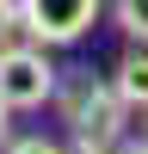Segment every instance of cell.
I'll list each match as a JSON object with an SVG mask.
<instances>
[{
    "label": "cell",
    "mask_w": 148,
    "mask_h": 154,
    "mask_svg": "<svg viewBox=\"0 0 148 154\" xmlns=\"http://www.w3.org/2000/svg\"><path fill=\"white\" fill-rule=\"evenodd\" d=\"M123 99L111 80H93V74H80L74 86H62V123L74 130V142L93 148V154H111L123 136Z\"/></svg>",
    "instance_id": "cell-1"
},
{
    "label": "cell",
    "mask_w": 148,
    "mask_h": 154,
    "mask_svg": "<svg viewBox=\"0 0 148 154\" xmlns=\"http://www.w3.org/2000/svg\"><path fill=\"white\" fill-rule=\"evenodd\" d=\"M56 99V62L43 43H6L0 49V105L6 111H37Z\"/></svg>",
    "instance_id": "cell-2"
},
{
    "label": "cell",
    "mask_w": 148,
    "mask_h": 154,
    "mask_svg": "<svg viewBox=\"0 0 148 154\" xmlns=\"http://www.w3.org/2000/svg\"><path fill=\"white\" fill-rule=\"evenodd\" d=\"M105 0H19V25L31 43L43 49H62V43H80L86 31L99 25Z\"/></svg>",
    "instance_id": "cell-3"
},
{
    "label": "cell",
    "mask_w": 148,
    "mask_h": 154,
    "mask_svg": "<svg viewBox=\"0 0 148 154\" xmlns=\"http://www.w3.org/2000/svg\"><path fill=\"white\" fill-rule=\"evenodd\" d=\"M111 86H117V99H123L130 111L148 117V56H142V49H130V56L111 68Z\"/></svg>",
    "instance_id": "cell-4"
},
{
    "label": "cell",
    "mask_w": 148,
    "mask_h": 154,
    "mask_svg": "<svg viewBox=\"0 0 148 154\" xmlns=\"http://www.w3.org/2000/svg\"><path fill=\"white\" fill-rule=\"evenodd\" d=\"M111 19L130 43H148V0H111Z\"/></svg>",
    "instance_id": "cell-5"
},
{
    "label": "cell",
    "mask_w": 148,
    "mask_h": 154,
    "mask_svg": "<svg viewBox=\"0 0 148 154\" xmlns=\"http://www.w3.org/2000/svg\"><path fill=\"white\" fill-rule=\"evenodd\" d=\"M0 154H62L56 142H43V136H19V142H6Z\"/></svg>",
    "instance_id": "cell-6"
},
{
    "label": "cell",
    "mask_w": 148,
    "mask_h": 154,
    "mask_svg": "<svg viewBox=\"0 0 148 154\" xmlns=\"http://www.w3.org/2000/svg\"><path fill=\"white\" fill-rule=\"evenodd\" d=\"M12 31H25L19 25V0H0V49L12 43Z\"/></svg>",
    "instance_id": "cell-7"
},
{
    "label": "cell",
    "mask_w": 148,
    "mask_h": 154,
    "mask_svg": "<svg viewBox=\"0 0 148 154\" xmlns=\"http://www.w3.org/2000/svg\"><path fill=\"white\" fill-rule=\"evenodd\" d=\"M6 117H12V111H6V105H0V148H6Z\"/></svg>",
    "instance_id": "cell-8"
},
{
    "label": "cell",
    "mask_w": 148,
    "mask_h": 154,
    "mask_svg": "<svg viewBox=\"0 0 148 154\" xmlns=\"http://www.w3.org/2000/svg\"><path fill=\"white\" fill-rule=\"evenodd\" d=\"M123 154H148V136H142V142H130V148H123Z\"/></svg>",
    "instance_id": "cell-9"
},
{
    "label": "cell",
    "mask_w": 148,
    "mask_h": 154,
    "mask_svg": "<svg viewBox=\"0 0 148 154\" xmlns=\"http://www.w3.org/2000/svg\"><path fill=\"white\" fill-rule=\"evenodd\" d=\"M80 154H93V148H80Z\"/></svg>",
    "instance_id": "cell-10"
}]
</instances>
